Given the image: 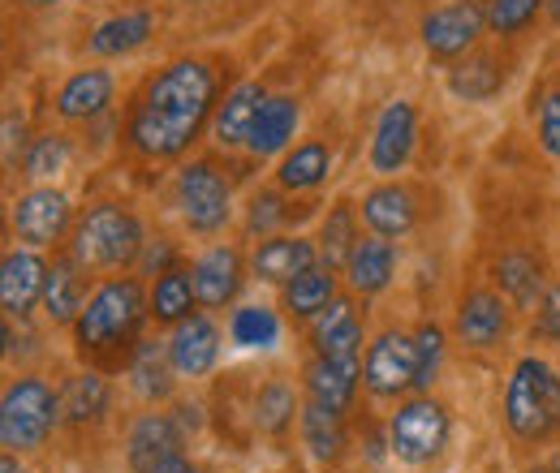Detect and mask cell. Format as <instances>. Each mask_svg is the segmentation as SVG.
Returning a JSON list of instances; mask_svg holds the SVG:
<instances>
[{"instance_id":"6da1fadb","label":"cell","mask_w":560,"mask_h":473,"mask_svg":"<svg viewBox=\"0 0 560 473\" xmlns=\"http://www.w3.org/2000/svg\"><path fill=\"white\" fill-rule=\"evenodd\" d=\"M220 108V69L203 57H177L155 69L130 104L126 146L147 164L182 159Z\"/></svg>"},{"instance_id":"7a4b0ae2","label":"cell","mask_w":560,"mask_h":473,"mask_svg":"<svg viewBox=\"0 0 560 473\" xmlns=\"http://www.w3.org/2000/svg\"><path fill=\"white\" fill-rule=\"evenodd\" d=\"M151 323V293L139 275L121 271L95 284V293L86 297L82 315L73 319L70 340L78 362L113 375L126 370L135 348L142 340V328Z\"/></svg>"},{"instance_id":"3957f363","label":"cell","mask_w":560,"mask_h":473,"mask_svg":"<svg viewBox=\"0 0 560 473\" xmlns=\"http://www.w3.org/2000/svg\"><path fill=\"white\" fill-rule=\"evenodd\" d=\"M504 430L513 444L522 448H548L552 439H560V370L539 357L526 353L513 362L509 383H504Z\"/></svg>"},{"instance_id":"277c9868","label":"cell","mask_w":560,"mask_h":473,"mask_svg":"<svg viewBox=\"0 0 560 473\" xmlns=\"http://www.w3.org/2000/svg\"><path fill=\"white\" fill-rule=\"evenodd\" d=\"M147 246V228L126 203H95L86 206L73 224L70 250L73 259L91 275H121L139 268V255Z\"/></svg>"},{"instance_id":"5b68a950","label":"cell","mask_w":560,"mask_h":473,"mask_svg":"<svg viewBox=\"0 0 560 473\" xmlns=\"http://www.w3.org/2000/svg\"><path fill=\"white\" fill-rule=\"evenodd\" d=\"M61 430V388L44 375H13L0 397V448L31 457Z\"/></svg>"},{"instance_id":"8992f818","label":"cell","mask_w":560,"mask_h":473,"mask_svg":"<svg viewBox=\"0 0 560 473\" xmlns=\"http://www.w3.org/2000/svg\"><path fill=\"white\" fill-rule=\"evenodd\" d=\"M448 439H453V413L444 401H435L431 392L397 401V413L388 417V452L401 465L422 470V465L440 461Z\"/></svg>"},{"instance_id":"52a82bcc","label":"cell","mask_w":560,"mask_h":473,"mask_svg":"<svg viewBox=\"0 0 560 473\" xmlns=\"http://www.w3.org/2000/svg\"><path fill=\"white\" fill-rule=\"evenodd\" d=\"M173 206L195 237H215L233 220V186L211 159H190L173 173Z\"/></svg>"},{"instance_id":"ba28073f","label":"cell","mask_w":560,"mask_h":473,"mask_svg":"<svg viewBox=\"0 0 560 473\" xmlns=\"http://www.w3.org/2000/svg\"><path fill=\"white\" fill-rule=\"evenodd\" d=\"M419 379V344L415 332L401 328H384L380 336L366 344L362 357V383L375 401H401L406 392H415Z\"/></svg>"},{"instance_id":"9c48e42d","label":"cell","mask_w":560,"mask_h":473,"mask_svg":"<svg viewBox=\"0 0 560 473\" xmlns=\"http://www.w3.org/2000/svg\"><path fill=\"white\" fill-rule=\"evenodd\" d=\"M73 224H78V215H73L70 194L57 186H35V190L18 194V203L9 206V228L31 250H52V246L70 241Z\"/></svg>"},{"instance_id":"30bf717a","label":"cell","mask_w":560,"mask_h":473,"mask_svg":"<svg viewBox=\"0 0 560 473\" xmlns=\"http://www.w3.org/2000/svg\"><path fill=\"white\" fill-rule=\"evenodd\" d=\"M422 48L431 61L440 66H453L462 57H470V48L479 44V35L488 31V4L479 0H453V4H440L422 17Z\"/></svg>"},{"instance_id":"8fae6325","label":"cell","mask_w":560,"mask_h":473,"mask_svg":"<svg viewBox=\"0 0 560 473\" xmlns=\"http://www.w3.org/2000/svg\"><path fill=\"white\" fill-rule=\"evenodd\" d=\"M513 332V301L500 288H470L462 293L457 310H453V336L466 348L488 353L495 344H504Z\"/></svg>"},{"instance_id":"7c38bea8","label":"cell","mask_w":560,"mask_h":473,"mask_svg":"<svg viewBox=\"0 0 560 473\" xmlns=\"http://www.w3.org/2000/svg\"><path fill=\"white\" fill-rule=\"evenodd\" d=\"M177 452H186V430L173 413L151 405L130 422V430H126V470L130 473H155Z\"/></svg>"},{"instance_id":"4fadbf2b","label":"cell","mask_w":560,"mask_h":473,"mask_svg":"<svg viewBox=\"0 0 560 473\" xmlns=\"http://www.w3.org/2000/svg\"><path fill=\"white\" fill-rule=\"evenodd\" d=\"M48 268L52 263L31 246L4 250V259H0V310H4V319L26 323L35 315V306H44Z\"/></svg>"},{"instance_id":"5bb4252c","label":"cell","mask_w":560,"mask_h":473,"mask_svg":"<svg viewBox=\"0 0 560 473\" xmlns=\"http://www.w3.org/2000/svg\"><path fill=\"white\" fill-rule=\"evenodd\" d=\"M113 99H117V78H113V69L86 66V69H73L70 78L57 86L52 113H57L66 126H95L100 117L113 113Z\"/></svg>"},{"instance_id":"9a60e30c","label":"cell","mask_w":560,"mask_h":473,"mask_svg":"<svg viewBox=\"0 0 560 473\" xmlns=\"http://www.w3.org/2000/svg\"><path fill=\"white\" fill-rule=\"evenodd\" d=\"M415 142H419V113L410 99H393L384 104V113L375 117V130H371V173L380 177H397L410 155H415Z\"/></svg>"},{"instance_id":"2e32d148","label":"cell","mask_w":560,"mask_h":473,"mask_svg":"<svg viewBox=\"0 0 560 473\" xmlns=\"http://www.w3.org/2000/svg\"><path fill=\"white\" fill-rule=\"evenodd\" d=\"M220 353H224V332L211 315L195 310L186 323H177L168 332V357H173V370L182 379H208L220 366Z\"/></svg>"},{"instance_id":"e0dca14e","label":"cell","mask_w":560,"mask_h":473,"mask_svg":"<svg viewBox=\"0 0 560 473\" xmlns=\"http://www.w3.org/2000/svg\"><path fill=\"white\" fill-rule=\"evenodd\" d=\"M362 224L366 233L375 237H388V241H401L419 228V194L406 186V181H380L362 194Z\"/></svg>"},{"instance_id":"ac0fdd59","label":"cell","mask_w":560,"mask_h":473,"mask_svg":"<svg viewBox=\"0 0 560 473\" xmlns=\"http://www.w3.org/2000/svg\"><path fill=\"white\" fill-rule=\"evenodd\" d=\"M195 293H199V306L203 310H224V306H233L237 301V293H242V284H246V271L250 263L242 259V250L237 246H208L195 263Z\"/></svg>"},{"instance_id":"d6986e66","label":"cell","mask_w":560,"mask_h":473,"mask_svg":"<svg viewBox=\"0 0 560 473\" xmlns=\"http://www.w3.org/2000/svg\"><path fill=\"white\" fill-rule=\"evenodd\" d=\"M306 383V401L332 409V413H350L362 388V357H311L302 370Z\"/></svg>"},{"instance_id":"ffe728a7","label":"cell","mask_w":560,"mask_h":473,"mask_svg":"<svg viewBox=\"0 0 560 473\" xmlns=\"http://www.w3.org/2000/svg\"><path fill=\"white\" fill-rule=\"evenodd\" d=\"M319 263V246L306 241V237H289V233H272V237H259V246L250 250V275L259 284H277L284 288L293 275H302L306 268Z\"/></svg>"},{"instance_id":"44dd1931","label":"cell","mask_w":560,"mask_h":473,"mask_svg":"<svg viewBox=\"0 0 560 473\" xmlns=\"http://www.w3.org/2000/svg\"><path fill=\"white\" fill-rule=\"evenodd\" d=\"M91 271L73 259L70 250L52 259L48 268V288H44V319L52 328H73V319L82 315L86 297H91Z\"/></svg>"},{"instance_id":"7402d4cb","label":"cell","mask_w":560,"mask_h":473,"mask_svg":"<svg viewBox=\"0 0 560 473\" xmlns=\"http://www.w3.org/2000/svg\"><path fill=\"white\" fill-rule=\"evenodd\" d=\"M108 409H113V383H108L104 370L86 366V370H78L61 383V426L91 430L108 417Z\"/></svg>"},{"instance_id":"603a6c76","label":"cell","mask_w":560,"mask_h":473,"mask_svg":"<svg viewBox=\"0 0 560 473\" xmlns=\"http://www.w3.org/2000/svg\"><path fill=\"white\" fill-rule=\"evenodd\" d=\"M126 379L135 388L142 405H168L173 392H177V370H173V357H168V340H139L130 366H126Z\"/></svg>"},{"instance_id":"cb8c5ba5","label":"cell","mask_w":560,"mask_h":473,"mask_svg":"<svg viewBox=\"0 0 560 473\" xmlns=\"http://www.w3.org/2000/svg\"><path fill=\"white\" fill-rule=\"evenodd\" d=\"M298 435H302V448L311 452V461H315V465L337 470V465L346 461V448H350L346 413H332V409L315 405V401H302Z\"/></svg>"},{"instance_id":"d4e9b609","label":"cell","mask_w":560,"mask_h":473,"mask_svg":"<svg viewBox=\"0 0 560 473\" xmlns=\"http://www.w3.org/2000/svg\"><path fill=\"white\" fill-rule=\"evenodd\" d=\"M268 86H259V82H242V86H233L224 99H220V108H215V117H211V138L224 146V151H233V146H246V138L255 130V121H259V108L268 104Z\"/></svg>"},{"instance_id":"484cf974","label":"cell","mask_w":560,"mask_h":473,"mask_svg":"<svg viewBox=\"0 0 560 473\" xmlns=\"http://www.w3.org/2000/svg\"><path fill=\"white\" fill-rule=\"evenodd\" d=\"M311 348L319 357H362V315L353 297H337L311 319Z\"/></svg>"},{"instance_id":"4316f807","label":"cell","mask_w":560,"mask_h":473,"mask_svg":"<svg viewBox=\"0 0 560 473\" xmlns=\"http://www.w3.org/2000/svg\"><path fill=\"white\" fill-rule=\"evenodd\" d=\"M393 275H397V241L375 237V233L358 237L350 263H346V280H350L353 293L358 297H380L393 284Z\"/></svg>"},{"instance_id":"83f0119b","label":"cell","mask_w":560,"mask_h":473,"mask_svg":"<svg viewBox=\"0 0 560 473\" xmlns=\"http://www.w3.org/2000/svg\"><path fill=\"white\" fill-rule=\"evenodd\" d=\"M302 422V397L293 392L289 379H268L259 383L255 401H250V426L272 439V444H284L293 435V426Z\"/></svg>"},{"instance_id":"f1b7e54d","label":"cell","mask_w":560,"mask_h":473,"mask_svg":"<svg viewBox=\"0 0 560 473\" xmlns=\"http://www.w3.org/2000/svg\"><path fill=\"white\" fill-rule=\"evenodd\" d=\"M151 35H155V13L151 9H130V13H117V17L100 22L86 39V52L104 57V61H117V57L139 52Z\"/></svg>"},{"instance_id":"f546056e","label":"cell","mask_w":560,"mask_h":473,"mask_svg":"<svg viewBox=\"0 0 560 473\" xmlns=\"http://www.w3.org/2000/svg\"><path fill=\"white\" fill-rule=\"evenodd\" d=\"M199 310V293H195V271L186 268V263H177V268H168L164 275H155V284H151V323L155 328H177V323H186L190 315Z\"/></svg>"},{"instance_id":"4dcf8cb0","label":"cell","mask_w":560,"mask_h":473,"mask_svg":"<svg viewBox=\"0 0 560 473\" xmlns=\"http://www.w3.org/2000/svg\"><path fill=\"white\" fill-rule=\"evenodd\" d=\"M298 121H302V108H298L293 95H268V104L259 108L255 130L246 138V151H250L255 159L280 155V151L293 142V134H298Z\"/></svg>"},{"instance_id":"1f68e13d","label":"cell","mask_w":560,"mask_h":473,"mask_svg":"<svg viewBox=\"0 0 560 473\" xmlns=\"http://www.w3.org/2000/svg\"><path fill=\"white\" fill-rule=\"evenodd\" d=\"M337 297H341V293H337V271L328 268V263H315V268L293 275V280L280 288V310L311 323V319H315L319 310H328Z\"/></svg>"},{"instance_id":"d6a6232c","label":"cell","mask_w":560,"mask_h":473,"mask_svg":"<svg viewBox=\"0 0 560 473\" xmlns=\"http://www.w3.org/2000/svg\"><path fill=\"white\" fill-rule=\"evenodd\" d=\"M328 173H332V151H328V142L306 138V142H298L293 151L280 155L277 186L280 190H289V194H306V190L324 186Z\"/></svg>"},{"instance_id":"836d02e7","label":"cell","mask_w":560,"mask_h":473,"mask_svg":"<svg viewBox=\"0 0 560 473\" xmlns=\"http://www.w3.org/2000/svg\"><path fill=\"white\" fill-rule=\"evenodd\" d=\"M491 280H495V288L513 301V310H535L539 306V297H544V263L535 259V255H526V250H513V255H504L495 268H491Z\"/></svg>"},{"instance_id":"e575fe53","label":"cell","mask_w":560,"mask_h":473,"mask_svg":"<svg viewBox=\"0 0 560 473\" xmlns=\"http://www.w3.org/2000/svg\"><path fill=\"white\" fill-rule=\"evenodd\" d=\"M504 78L509 73H504V66L491 52H470V57L453 61V69H448V91L457 99H466V104H488V99H495L504 91Z\"/></svg>"},{"instance_id":"d590c367","label":"cell","mask_w":560,"mask_h":473,"mask_svg":"<svg viewBox=\"0 0 560 473\" xmlns=\"http://www.w3.org/2000/svg\"><path fill=\"white\" fill-rule=\"evenodd\" d=\"M358 206L350 199H337V203L328 206V215H324V224H319V237H315V246H319V263H328L332 271H346L350 263L353 246H358Z\"/></svg>"},{"instance_id":"8d00e7d4","label":"cell","mask_w":560,"mask_h":473,"mask_svg":"<svg viewBox=\"0 0 560 473\" xmlns=\"http://www.w3.org/2000/svg\"><path fill=\"white\" fill-rule=\"evenodd\" d=\"M73 159V142L70 134H61V130H48V134L31 138V146H26V155H22V177H31V181H52V177H61L66 168H70Z\"/></svg>"},{"instance_id":"74e56055","label":"cell","mask_w":560,"mask_h":473,"mask_svg":"<svg viewBox=\"0 0 560 473\" xmlns=\"http://www.w3.org/2000/svg\"><path fill=\"white\" fill-rule=\"evenodd\" d=\"M229 340L237 348H272L280 340V315L264 301H250V306H237L229 315Z\"/></svg>"},{"instance_id":"f35d334b","label":"cell","mask_w":560,"mask_h":473,"mask_svg":"<svg viewBox=\"0 0 560 473\" xmlns=\"http://www.w3.org/2000/svg\"><path fill=\"white\" fill-rule=\"evenodd\" d=\"M539 9H548V0H488V31L513 39L539 17Z\"/></svg>"},{"instance_id":"ab89813d","label":"cell","mask_w":560,"mask_h":473,"mask_svg":"<svg viewBox=\"0 0 560 473\" xmlns=\"http://www.w3.org/2000/svg\"><path fill=\"white\" fill-rule=\"evenodd\" d=\"M415 344H419V379H415V392H427L435 379H440V366H444V348H448V336L440 323H419L415 328Z\"/></svg>"},{"instance_id":"60d3db41","label":"cell","mask_w":560,"mask_h":473,"mask_svg":"<svg viewBox=\"0 0 560 473\" xmlns=\"http://www.w3.org/2000/svg\"><path fill=\"white\" fill-rule=\"evenodd\" d=\"M289 190H259L250 206H246V233L250 237H272L280 224L289 220V203H284Z\"/></svg>"},{"instance_id":"b9f144b4","label":"cell","mask_w":560,"mask_h":473,"mask_svg":"<svg viewBox=\"0 0 560 473\" xmlns=\"http://www.w3.org/2000/svg\"><path fill=\"white\" fill-rule=\"evenodd\" d=\"M530 336L544 340V344H560V280L544 288V297L535 306V319H530Z\"/></svg>"},{"instance_id":"7bdbcfd3","label":"cell","mask_w":560,"mask_h":473,"mask_svg":"<svg viewBox=\"0 0 560 473\" xmlns=\"http://www.w3.org/2000/svg\"><path fill=\"white\" fill-rule=\"evenodd\" d=\"M539 146L560 159V91H548L539 99Z\"/></svg>"},{"instance_id":"ee69618b","label":"cell","mask_w":560,"mask_h":473,"mask_svg":"<svg viewBox=\"0 0 560 473\" xmlns=\"http://www.w3.org/2000/svg\"><path fill=\"white\" fill-rule=\"evenodd\" d=\"M168 268H177V246L168 241V237H147V246H142L139 255V275H164Z\"/></svg>"},{"instance_id":"f6af8a7d","label":"cell","mask_w":560,"mask_h":473,"mask_svg":"<svg viewBox=\"0 0 560 473\" xmlns=\"http://www.w3.org/2000/svg\"><path fill=\"white\" fill-rule=\"evenodd\" d=\"M26 130H22V117L13 121V117H4V168H13L22 155H26Z\"/></svg>"},{"instance_id":"bcb514c9","label":"cell","mask_w":560,"mask_h":473,"mask_svg":"<svg viewBox=\"0 0 560 473\" xmlns=\"http://www.w3.org/2000/svg\"><path fill=\"white\" fill-rule=\"evenodd\" d=\"M155 473H208V470H203L199 461H190L186 452H177L173 461H164V465H160V470H155Z\"/></svg>"},{"instance_id":"7dc6e473","label":"cell","mask_w":560,"mask_h":473,"mask_svg":"<svg viewBox=\"0 0 560 473\" xmlns=\"http://www.w3.org/2000/svg\"><path fill=\"white\" fill-rule=\"evenodd\" d=\"M0 473H26L22 461H18V452H0Z\"/></svg>"},{"instance_id":"c3c4849f","label":"cell","mask_w":560,"mask_h":473,"mask_svg":"<svg viewBox=\"0 0 560 473\" xmlns=\"http://www.w3.org/2000/svg\"><path fill=\"white\" fill-rule=\"evenodd\" d=\"M26 9H57V4H66V0H22Z\"/></svg>"},{"instance_id":"681fc988","label":"cell","mask_w":560,"mask_h":473,"mask_svg":"<svg viewBox=\"0 0 560 473\" xmlns=\"http://www.w3.org/2000/svg\"><path fill=\"white\" fill-rule=\"evenodd\" d=\"M548 17H552V26H560V0H548Z\"/></svg>"},{"instance_id":"f907efd6","label":"cell","mask_w":560,"mask_h":473,"mask_svg":"<svg viewBox=\"0 0 560 473\" xmlns=\"http://www.w3.org/2000/svg\"><path fill=\"white\" fill-rule=\"evenodd\" d=\"M182 4H211V0H182Z\"/></svg>"},{"instance_id":"816d5d0a","label":"cell","mask_w":560,"mask_h":473,"mask_svg":"<svg viewBox=\"0 0 560 473\" xmlns=\"http://www.w3.org/2000/svg\"><path fill=\"white\" fill-rule=\"evenodd\" d=\"M284 473H302V470H284Z\"/></svg>"}]
</instances>
